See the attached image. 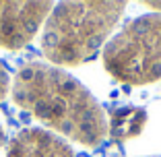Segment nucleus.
I'll return each instance as SVG.
<instances>
[{
    "label": "nucleus",
    "instance_id": "nucleus-1",
    "mask_svg": "<svg viewBox=\"0 0 161 157\" xmlns=\"http://www.w3.org/2000/svg\"><path fill=\"white\" fill-rule=\"evenodd\" d=\"M13 101L42 124L85 147H97L108 137V118L99 101L58 66L43 62L21 66L13 83Z\"/></svg>",
    "mask_w": 161,
    "mask_h": 157
},
{
    "label": "nucleus",
    "instance_id": "nucleus-2",
    "mask_svg": "<svg viewBox=\"0 0 161 157\" xmlns=\"http://www.w3.org/2000/svg\"><path fill=\"white\" fill-rule=\"evenodd\" d=\"M126 2H60L43 23L42 52L52 64L76 66L109 39Z\"/></svg>",
    "mask_w": 161,
    "mask_h": 157
},
{
    "label": "nucleus",
    "instance_id": "nucleus-3",
    "mask_svg": "<svg viewBox=\"0 0 161 157\" xmlns=\"http://www.w3.org/2000/svg\"><path fill=\"white\" fill-rule=\"evenodd\" d=\"M103 66L116 81L147 85L161 79V13L126 23L103 48Z\"/></svg>",
    "mask_w": 161,
    "mask_h": 157
},
{
    "label": "nucleus",
    "instance_id": "nucleus-4",
    "mask_svg": "<svg viewBox=\"0 0 161 157\" xmlns=\"http://www.w3.org/2000/svg\"><path fill=\"white\" fill-rule=\"evenodd\" d=\"M52 2H0V48L19 50L37 35Z\"/></svg>",
    "mask_w": 161,
    "mask_h": 157
},
{
    "label": "nucleus",
    "instance_id": "nucleus-5",
    "mask_svg": "<svg viewBox=\"0 0 161 157\" xmlns=\"http://www.w3.org/2000/svg\"><path fill=\"white\" fill-rule=\"evenodd\" d=\"M6 157H75L62 137L46 128H25L6 145Z\"/></svg>",
    "mask_w": 161,
    "mask_h": 157
},
{
    "label": "nucleus",
    "instance_id": "nucleus-6",
    "mask_svg": "<svg viewBox=\"0 0 161 157\" xmlns=\"http://www.w3.org/2000/svg\"><path fill=\"white\" fill-rule=\"evenodd\" d=\"M147 124V112L134 105H122L116 108L108 120V134L116 141H128L134 138L145 130Z\"/></svg>",
    "mask_w": 161,
    "mask_h": 157
},
{
    "label": "nucleus",
    "instance_id": "nucleus-7",
    "mask_svg": "<svg viewBox=\"0 0 161 157\" xmlns=\"http://www.w3.org/2000/svg\"><path fill=\"white\" fill-rule=\"evenodd\" d=\"M8 89H10V76H8V72H6L4 64L0 62V104L8 95Z\"/></svg>",
    "mask_w": 161,
    "mask_h": 157
},
{
    "label": "nucleus",
    "instance_id": "nucleus-8",
    "mask_svg": "<svg viewBox=\"0 0 161 157\" xmlns=\"http://www.w3.org/2000/svg\"><path fill=\"white\" fill-rule=\"evenodd\" d=\"M4 145V130H2V126H0V147Z\"/></svg>",
    "mask_w": 161,
    "mask_h": 157
}]
</instances>
